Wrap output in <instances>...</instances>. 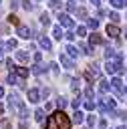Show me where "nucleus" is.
<instances>
[{"instance_id":"f257e3e1","label":"nucleus","mask_w":127,"mask_h":129,"mask_svg":"<svg viewBox=\"0 0 127 129\" xmlns=\"http://www.w3.org/2000/svg\"><path fill=\"white\" fill-rule=\"evenodd\" d=\"M99 111H101V113H115V103H113V99L101 97V101H99Z\"/></svg>"},{"instance_id":"f03ea898","label":"nucleus","mask_w":127,"mask_h":129,"mask_svg":"<svg viewBox=\"0 0 127 129\" xmlns=\"http://www.w3.org/2000/svg\"><path fill=\"white\" fill-rule=\"evenodd\" d=\"M52 117H54V121H56V125H58L60 129H71V119H69L62 111H56Z\"/></svg>"},{"instance_id":"7ed1b4c3","label":"nucleus","mask_w":127,"mask_h":129,"mask_svg":"<svg viewBox=\"0 0 127 129\" xmlns=\"http://www.w3.org/2000/svg\"><path fill=\"white\" fill-rule=\"evenodd\" d=\"M58 22H60L62 26H67L69 30H71V28L75 26V22H73V18H71L69 14H65V12H60V14H58Z\"/></svg>"},{"instance_id":"20e7f679","label":"nucleus","mask_w":127,"mask_h":129,"mask_svg":"<svg viewBox=\"0 0 127 129\" xmlns=\"http://www.w3.org/2000/svg\"><path fill=\"white\" fill-rule=\"evenodd\" d=\"M111 89H113L117 95H121V93H123V89H125V87H123V81H121L119 77H115V79L111 81Z\"/></svg>"},{"instance_id":"39448f33","label":"nucleus","mask_w":127,"mask_h":129,"mask_svg":"<svg viewBox=\"0 0 127 129\" xmlns=\"http://www.w3.org/2000/svg\"><path fill=\"white\" fill-rule=\"evenodd\" d=\"M48 67H50V64H44V62H34L32 73H34V75H42V73H46V71H48Z\"/></svg>"},{"instance_id":"423d86ee","label":"nucleus","mask_w":127,"mask_h":129,"mask_svg":"<svg viewBox=\"0 0 127 129\" xmlns=\"http://www.w3.org/2000/svg\"><path fill=\"white\" fill-rule=\"evenodd\" d=\"M8 101H10V107H16V111H18V107H22L18 93H10V95H8Z\"/></svg>"},{"instance_id":"0eeeda50","label":"nucleus","mask_w":127,"mask_h":129,"mask_svg":"<svg viewBox=\"0 0 127 129\" xmlns=\"http://www.w3.org/2000/svg\"><path fill=\"white\" fill-rule=\"evenodd\" d=\"M28 101L38 103V101H40V91H38V89H28Z\"/></svg>"},{"instance_id":"6e6552de","label":"nucleus","mask_w":127,"mask_h":129,"mask_svg":"<svg viewBox=\"0 0 127 129\" xmlns=\"http://www.w3.org/2000/svg\"><path fill=\"white\" fill-rule=\"evenodd\" d=\"M16 32H18L20 38H30V34H32L28 26H20V24H18V30H16Z\"/></svg>"},{"instance_id":"1a4fd4ad","label":"nucleus","mask_w":127,"mask_h":129,"mask_svg":"<svg viewBox=\"0 0 127 129\" xmlns=\"http://www.w3.org/2000/svg\"><path fill=\"white\" fill-rule=\"evenodd\" d=\"M38 42H40V46H42V48H46V50H50V48H52L50 38H48V36H44V34H42V36H38Z\"/></svg>"},{"instance_id":"9d476101","label":"nucleus","mask_w":127,"mask_h":129,"mask_svg":"<svg viewBox=\"0 0 127 129\" xmlns=\"http://www.w3.org/2000/svg\"><path fill=\"white\" fill-rule=\"evenodd\" d=\"M60 62H62L65 69H73V67H75V60L69 58V54H62V56H60Z\"/></svg>"},{"instance_id":"9b49d317","label":"nucleus","mask_w":127,"mask_h":129,"mask_svg":"<svg viewBox=\"0 0 127 129\" xmlns=\"http://www.w3.org/2000/svg\"><path fill=\"white\" fill-rule=\"evenodd\" d=\"M105 30H107V34H109V36H113V38H117V34H119V28H117L115 24H109Z\"/></svg>"},{"instance_id":"f8f14e48","label":"nucleus","mask_w":127,"mask_h":129,"mask_svg":"<svg viewBox=\"0 0 127 129\" xmlns=\"http://www.w3.org/2000/svg\"><path fill=\"white\" fill-rule=\"evenodd\" d=\"M65 50H67V54H69L71 58H75V56L79 54V48H77V46H73V44H67V48H65Z\"/></svg>"},{"instance_id":"ddd939ff","label":"nucleus","mask_w":127,"mask_h":129,"mask_svg":"<svg viewBox=\"0 0 127 129\" xmlns=\"http://www.w3.org/2000/svg\"><path fill=\"white\" fill-rule=\"evenodd\" d=\"M16 60L26 62V60H28V52H24V50H16Z\"/></svg>"},{"instance_id":"4468645a","label":"nucleus","mask_w":127,"mask_h":129,"mask_svg":"<svg viewBox=\"0 0 127 129\" xmlns=\"http://www.w3.org/2000/svg\"><path fill=\"white\" fill-rule=\"evenodd\" d=\"M89 42L91 44H101V36L97 32H93V34H89Z\"/></svg>"},{"instance_id":"2eb2a0df","label":"nucleus","mask_w":127,"mask_h":129,"mask_svg":"<svg viewBox=\"0 0 127 129\" xmlns=\"http://www.w3.org/2000/svg\"><path fill=\"white\" fill-rule=\"evenodd\" d=\"M109 89H111V85H109L105 79H99V91H103V93H105V91H109Z\"/></svg>"},{"instance_id":"dca6fc26","label":"nucleus","mask_w":127,"mask_h":129,"mask_svg":"<svg viewBox=\"0 0 127 129\" xmlns=\"http://www.w3.org/2000/svg\"><path fill=\"white\" fill-rule=\"evenodd\" d=\"M28 115H30V111H28L24 105H22V107H18V117H20V119H26Z\"/></svg>"},{"instance_id":"f3484780","label":"nucleus","mask_w":127,"mask_h":129,"mask_svg":"<svg viewBox=\"0 0 127 129\" xmlns=\"http://www.w3.org/2000/svg\"><path fill=\"white\" fill-rule=\"evenodd\" d=\"M46 129H60V127L56 125L54 117H48V119H46Z\"/></svg>"},{"instance_id":"a211bd4d","label":"nucleus","mask_w":127,"mask_h":129,"mask_svg":"<svg viewBox=\"0 0 127 129\" xmlns=\"http://www.w3.org/2000/svg\"><path fill=\"white\" fill-rule=\"evenodd\" d=\"M77 48H79V50H83L85 54H91V52H93V50H91V46H89V44H85V42H81Z\"/></svg>"},{"instance_id":"6ab92c4d","label":"nucleus","mask_w":127,"mask_h":129,"mask_svg":"<svg viewBox=\"0 0 127 129\" xmlns=\"http://www.w3.org/2000/svg\"><path fill=\"white\" fill-rule=\"evenodd\" d=\"M40 24H42V26H48V24H50V20H48V14H46V12H42V14H40Z\"/></svg>"},{"instance_id":"aec40b11","label":"nucleus","mask_w":127,"mask_h":129,"mask_svg":"<svg viewBox=\"0 0 127 129\" xmlns=\"http://www.w3.org/2000/svg\"><path fill=\"white\" fill-rule=\"evenodd\" d=\"M52 36H54V38H62V30H60V26H52Z\"/></svg>"},{"instance_id":"412c9836","label":"nucleus","mask_w":127,"mask_h":129,"mask_svg":"<svg viewBox=\"0 0 127 129\" xmlns=\"http://www.w3.org/2000/svg\"><path fill=\"white\" fill-rule=\"evenodd\" d=\"M105 71H107V73H111V75H113V73H117L115 62H107V64H105Z\"/></svg>"},{"instance_id":"4be33fe9","label":"nucleus","mask_w":127,"mask_h":129,"mask_svg":"<svg viewBox=\"0 0 127 129\" xmlns=\"http://www.w3.org/2000/svg\"><path fill=\"white\" fill-rule=\"evenodd\" d=\"M73 121H75V123H83V113H81V111H75V113H73Z\"/></svg>"},{"instance_id":"5701e85b","label":"nucleus","mask_w":127,"mask_h":129,"mask_svg":"<svg viewBox=\"0 0 127 129\" xmlns=\"http://www.w3.org/2000/svg\"><path fill=\"white\" fill-rule=\"evenodd\" d=\"M75 14H77L79 18H87V10H85V8H77V10H75Z\"/></svg>"},{"instance_id":"b1692460","label":"nucleus","mask_w":127,"mask_h":129,"mask_svg":"<svg viewBox=\"0 0 127 129\" xmlns=\"http://www.w3.org/2000/svg\"><path fill=\"white\" fill-rule=\"evenodd\" d=\"M6 83H10V85H18V79H16V75H8V77H6Z\"/></svg>"},{"instance_id":"393cba45","label":"nucleus","mask_w":127,"mask_h":129,"mask_svg":"<svg viewBox=\"0 0 127 129\" xmlns=\"http://www.w3.org/2000/svg\"><path fill=\"white\" fill-rule=\"evenodd\" d=\"M34 119H36V121H42V119H44V111L36 109V111H34Z\"/></svg>"},{"instance_id":"a878e982","label":"nucleus","mask_w":127,"mask_h":129,"mask_svg":"<svg viewBox=\"0 0 127 129\" xmlns=\"http://www.w3.org/2000/svg\"><path fill=\"white\" fill-rule=\"evenodd\" d=\"M22 8L30 12V10H32V2H30V0H22Z\"/></svg>"},{"instance_id":"bb28decb","label":"nucleus","mask_w":127,"mask_h":129,"mask_svg":"<svg viewBox=\"0 0 127 129\" xmlns=\"http://www.w3.org/2000/svg\"><path fill=\"white\" fill-rule=\"evenodd\" d=\"M87 24H89V28H97V26H99L97 18H89V20H87Z\"/></svg>"},{"instance_id":"cd10ccee","label":"nucleus","mask_w":127,"mask_h":129,"mask_svg":"<svg viewBox=\"0 0 127 129\" xmlns=\"http://www.w3.org/2000/svg\"><path fill=\"white\" fill-rule=\"evenodd\" d=\"M16 44H18V42H16L14 38H10V40H6V48H10V50H12V48H16Z\"/></svg>"},{"instance_id":"c85d7f7f","label":"nucleus","mask_w":127,"mask_h":129,"mask_svg":"<svg viewBox=\"0 0 127 129\" xmlns=\"http://www.w3.org/2000/svg\"><path fill=\"white\" fill-rule=\"evenodd\" d=\"M16 73H18V77H20V79H26V77H28V71H26V69H22V67H20Z\"/></svg>"},{"instance_id":"c756f323","label":"nucleus","mask_w":127,"mask_h":129,"mask_svg":"<svg viewBox=\"0 0 127 129\" xmlns=\"http://www.w3.org/2000/svg\"><path fill=\"white\" fill-rule=\"evenodd\" d=\"M56 105H58L60 109H65V107H67V99H65V97H58V99H56Z\"/></svg>"},{"instance_id":"7c9ffc66","label":"nucleus","mask_w":127,"mask_h":129,"mask_svg":"<svg viewBox=\"0 0 127 129\" xmlns=\"http://www.w3.org/2000/svg\"><path fill=\"white\" fill-rule=\"evenodd\" d=\"M48 4H50V8H54V10H60V6H62V4L58 2V0H50Z\"/></svg>"},{"instance_id":"2f4dec72","label":"nucleus","mask_w":127,"mask_h":129,"mask_svg":"<svg viewBox=\"0 0 127 129\" xmlns=\"http://www.w3.org/2000/svg\"><path fill=\"white\" fill-rule=\"evenodd\" d=\"M109 18H111L113 22H119V20H121V16H119V12H111V14H109Z\"/></svg>"},{"instance_id":"473e14b6","label":"nucleus","mask_w":127,"mask_h":129,"mask_svg":"<svg viewBox=\"0 0 127 129\" xmlns=\"http://www.w3.org/2000/svg\"><path fill=\"white\" fill-rule=\"evenodd\" d=\"M71 89L73 91H79V79H73L71 81Z\"/></svg>"},{"instance_id":"72a5a7b5","label":"nucleus","mask_w":127,"mask_h":129,"mask_svg":"<svg viewBox=\"0 0 127 129\" xmlns=\"http://www.w3.org/2000/svg\"><path fill=\"white\" fill-rule=\"evenodd\" d=\"M85 99H87V101H91V99H93V91H91L89 87L85 89Z\"/></svg>"},{"instance_id":"f704fd0d","label":"nucleus","mask_w":127,"mask_h":129,"mask_svg":"<svg viewBox=\"0 0 127 129\" xmlns=\"http://www.w3.org/2000/svg\"><path fill=\"white\" fill-rule=\"evenodd\" d=\"M77 34H79V36H85V34H87L85 26H79V28H77Z\"/></svg>"},{"instance_id":"c9c22d12","label":"nucleus","mask_w":127,"mask_h":129,"mask_svg":"<svg viewBox=\"0 0 127 129\" xmlns=\"http://www.w3.org/2000/svg\"><path fill=\"white\" fill-rule=\"evenodd\" d=\"M105 56H107V58H113V56H115L113 48H107V50H105Z\"/></svg>"},{"instance_id":"e433bc0d","label":"nucleus","mask_w":127,"mask_h":129,"mask_svg":"<svg viewBox=\"0 0 127 129\" xmlns=\"http://www.w3.org/2000/svg\"><path fill=\"white\" fill-rule=\"evenodd\" d=\"M85 107H87L89 111H93V109H95V103H93V101H85Z\"/></svg>"},{"instance_id":"4c0bfd02","label":"nucleus","mask_w":127,"mask_h":129,"mask_svg":"<svg viewBox=\"0 0 127 129\" xmlns=\"http://www.w3.org/2000/svg\"><path fill=\"white\" fill-rule=\"evenodd\" d=\"M18 4H20V0H10V8H12V10H16Z\"/></svg>"},{"instance_id":"58836bf2","label":"nucleus","mask_w":127,"mask_h":129,"mask_svg":"<svg viewBox=\"0 0 127 129\" xmlns=\"http://www.w3.org/2000/svg\"><path fill=\"white\" fill-rule=\"evenodd\" d=\"M0 127H2V129H10V121H8V119H4V121L0 123Z\"/></svg>"},{"instance_id":"ea45409f","label":"nucleus","mask_w":127,"mask_h":129,"mask_svg":"<svg viewBox=\"0 0 127 129\" xmlns=\"http://www.w3.org/2000/svg\"><path fill=\"white\" fill-rule=\"evenodd\" d=\"M8 20H10L12 24H18V18H16V14H10V16H8Z\"/></svg>"},{"instance_id":"a19ab883","label":"nucleus","mask_w":127,"mask_h":129,"mask_svg":"<svg viewBox=\"0 0 127 129\" xmlns=\"http://www.w3.org/2000/svg\"><path fill=\"white\" fill-rule=\"evenodd\" d=\"M4 64H6V67H8V69H14V62H12V60H10V58H4Z\"/></svg>"},{"instance_id":"79ce46f5","label":"nucleus","mask_w":127,"mask_h":129,"mask_svg":"<svg viewBox=\"0 0 127 129\" xmlns=\"http://www.w3.org/2000/svg\"><path fill=\"white\" fill-rule=\"evenodd\" d=\"M40 95H42V97H48V95H50V91H48V87H44V89L40 91Z\"/></svg>"},{"instance_id":"37998d69","label":"nucleus","mask_w":127,"mask_h":129,"mask_svg":"<svg viewBox=\"0 0 127 129\" xmlns=\"http://www.w3.org/2000/svg\"><path fill=\"white\" fill-rule=\"evenodd\" d=\"M71 105H73V107H75V109H77V107H79V105H81V99H73V103H71Z\"/></svg>"},{"instance_id":"c03bdc74","label":"nucleus","mask_w":127,"mask_h":129,"mask_svg":"<svg viewBox=\"0 0 127 129\" xmlns=\"http://www.w3.org/2000/svg\"><path fill=\"white\" fill-rule=\"evenodd\" d=\"M87 121H89V125H95V115H89V119H87Z\"/></svg>"},{"instance_id":"a18cd8bd","label":"nucleus","mask_w":127,"mask_h":129,"mask_svg":"<svg viewBox=\"0 0 127 129\" xmlns=\"http://www.w3.org/2000/svg\"><path fill=\"white\" fill-rule=\"evenodd\" d=\"M99 129H107V123H105V121H103V119H101V121H99Z\"/></svg>"},{"instance_id":"49530a36","label":"nucleus","mask_w":127,"mask_h":129,"mask_svg":"<svg viewBox=\"0 0 127 129\" xmlns=\"http://www.w3.org/2000/svg\"><path fill=\"white\" fill-rule=\"evenodd\" d=\"M65 36H67V38H69V40H73V38H75V34H73V32H71V30H69V32H67V34H65Z\"/></svg>"},{"instance_id":"de8ad7c7","label":"nucleus","mask_w":127,"mask_h":129,"mask_svg":"<svg viewBox=\"0 0 127 129\" xmlns=\"http://www.w3.org/2000/svg\"><path fill=\"white\" fill-rule=\"evenodd\" d=\"M18 129H28V125H26V123H20V125H18Z\"/></svg>"},{"instance_id":"09e8293b","label":"nucleus","mask_w":127,"mask_h":129,"mask_svg":"<svg viewBox=\"0 0 127 129\" xmlns=\"http://www.w3.org/2000/svg\"><path fill=\"white\" fill-rule=\"evenodd\" d=\"M0 62H4V52H2V48H0Z\"/></svg>"},{"instance_id":"8fccbe9b","label":"nucleus","mask_w":127,"mask_h":129,"mask_svg":"<svg viewBox=\"0 0 127 129\" xmlns=\"http://www.w3.org/2000/svg\"><path fill=\"white\" fill-rule=\"evenodd\" d=\"M91 2H93V4H95V6H99V0H91Z\"/></svg>"},{"instance_id":"3c124183","label":"nucleus","mask_w":127,"mask_h":129,"mask_svg":"<svg viewBox=\"0 0 127 129\" xmlns=\"http://www.w3.org/2000/svg\"><path fill=\"white\" fill-rule=\"evenodd\" d=\"M2 95H4V89H2V87H0V97H2Z\"/></svg>"},{"instance_id":"603ef678","label":"nucleus","mask_w":127,"mask_h":129,"mask_svg":"<svg viewBox=\"0 0 127 129\" xmlns=\"http://www.w3.org/2000/svg\"><path fill=\"white\" fill-rule=\"evenodd\" d=\"M123 34H125V38H127V28H125V30H123Z\"/></svg>"},{"instance_id":"864d4df0","label":"nucleus","mask_w":127,"mask_h":129,"mask_svg":"<svg viewBox=\"0 0 127 129\" xmlns=\"http://www.w3.org/2000/svg\"><path fill=\"white\" fill-rule=\"evenodd\" d=\"M117 129H125V127H123V125H121V127H117Z\"/></svg>"},{"instance_id":"5fc2aeb1","label":"nucleus","mask_w":127,"mask_h":129,"mask_svg":"<svg viewBox=\"0 0 127 129\" xmlns=\"http://www.w3.org/2000/svg\"><path fill=\"white\" fill-rule=\"evenodd\" d=\"M123 91H125V93H127V87H125V89H123Z\"/></svg>"},{"instance_id":"6e6d98bb","label":"nucleus","mask_w":127,"mask_h":129,"mask_svg":"<svg viewBox=\"0 0 127 129\" xmlns=\"http://www.w3.org/2000/svg\"><path fill=\"white\" fill-rule=\"evenodd\" d=\"M36 2H38V0H36Z\"/></svg>"}]
</instances>
